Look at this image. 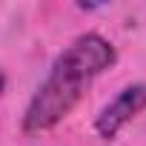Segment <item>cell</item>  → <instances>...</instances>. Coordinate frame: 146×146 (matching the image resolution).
<instances>
[{
  "label": "cell",
  "mask_w": 146,
  "mask_h": 146,
  "mask_svg": "<svg viewBox=\"0 0 146 146\" xmlns=\"http://www.w3.org/2000/svg\"><path fill=\"white\" fill-rule=\"evenodd\" d=\"M6 89V75H3V69H0V92Z\"/></svg>",
  "instance_id": "3"
},
{
  "label": "cell",
  "mask_w": 146,
  "mask_h": 146,
  "mask_svg": "<svg viewBox=\"0 0 146 146\" xmlns=\"http://www.w3.org/2000/svg\"><path fill=\"white\" fill-rule=\"evenodd\" d=\"M143 109H146V83H132V86L120 89L117 98L109 100V103L100 109V115L95 117V132L109 140V137H115L135 115H140Z\"/></svg>",
  "instance_id": "2"
},
{
  "label": "cell",
  "mask_w": 146,
  "mask_h": 146,
  "mask_svg": "<svg viewBox=\"0 0 146 146\" xmlns=\"http://www.w3.org/2000/svg\"><path fill=\"white\" fill-rule=\"evenodd\" d=\"M115 60H117L115 46L95 32L72 40L57 54V60L52 63V72L35 92V98L29 100L23 115V129L43 132V129H52L57 120H63L83 98V89L89 86V80L106 72Z\"/></svg>",
  "instance_id": "1"
}]
</instances>
